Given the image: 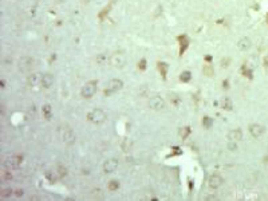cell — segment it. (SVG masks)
I'll use <instances>...</instances> for the list:
<instances>
[{"instance_id":"1","label":"cell","mask_w":268,"mask_h":201,"mask_svg":"<svg viewBox=\"0 0 268 201\" xmlns=\"http://www.w3.org/2000/svg\"><path fill=\"white\" fill-rule=\"evenodd\" d=\"M87 119L90 121L94 125H101L105 122L106 119V113L102 109H94L93 111H90L87 115Z\"/></svg>"},{"instance_id":"2","label":"cell","mask_w":268,"mask_h":201,"mask_svg":"<svg viewBox=\"0 0 268 201\" xmlns=\"http://www.w3.org/2000/svg\"><path fill=\"white\" fill-rule=\"evenodd\" d=\"M123 86V82L121 79H111L109 80V83L106 84V89H105V95L106 97H110L111 94L119 91Z\"/></svg>"},{"instance_id":"3","label":"cell","mask_w":268,"mask_h":201,"mask_svg":"<svg viewBox=\"0 0 268 201\" xmlns=\"http://www.w3.org/2000/svg\"><path fill=\"white\" fill-rule=\"evenodd\" d=\"M22 161H23V157H22V156H11V157H8L6 161H4V168H6L7 170L17 169L22 165Z\"/></svg>"},{"instance_id":"4","label":"cell","mask_w":268,"mask_h":201,"mask_svg":"<svg viewBox=\"0 0 268 201\" xmlns=\"http://www.w3.org/2000/svg\"><path fill=\"white\" fill-rule=\"evenodd\" d=\"M32 67H34V59L30 56H23L17 62V69H19L20 73H28Z\"/></svg>"},{"instance_id":"5","label":"cell","mask_w":268,"mask_h":201,"mask_svg":"<svg viewBox=\"0 0 268 201\" xmlns=\"http://www.w3.org/2000/svg\"><path fill=\"white\" fill-rule=\"evenodd\" d=\"M97 93V82H87L80 90V95L83 98H91Z\"/></svg>"},{"instance_id":"6","label":"cell","mask_w":268,"mask_h":201,"mask_svg":"<svg viewBox=\"0 0 268 201\" xmlns=\"http://www.w3.org/2000/svg\"><path fill=\"white\" fill-rule=\"evenodd\" d=\"M109 62H110V65L114 66V67H122L125 65V62H126V58H125L123 54L115 52V54H113V55L110 56Z\"/></svg>"},{"instance_id":"7","label":"cell","mask_w":268,"mask_h":201,"mask_svg":"<svg viewBox=\"0 0 268 201\" xmlns=\"http://www.w3.org/2000/svg\"><path fill=\"white\" fill-rule=\"evenodd\" d=\"M149 107H150V109H153V110H161V109H164V107H165V101H164V98H161V97H158V95L151 97L150 99H149Z\"/></svg>"},{"instance_id":"8","label":"cell","mask_w":268,"mask_h":201,"mask_svg":"<svg viewBox=\"0 0 268 201\" xmlns=\"http://www.w3.org/2000/svg\"><path fill=\"white\" fill-rule=\"evenodd\" d=\"M118 165H119V162H118V160L117 158H110V160H107L106 162L103 164V172L107 174V173H113V172H115V169L118 168Z\"/></svg>"},{"instance_id":"9","label":"cell","mask_w":268,"mask_h":201,"mask_svg":"<svg viewBox=\"0 0 268 201\" xmlns=\"http://www.w3.org/2000/svg\"><path fill=\"white\" fill-rule=\"evenodd\" d=\"M209 186L212 188V189H217V188H220L223 185V182H224V180H223V177L220 176V174L217 173H213L211 177H209Z\"/></svg>"},{"instance_id":"10","label":"cell","mask_w":268,"mask_h":201,"mask_svg":"<svg viewBox=\"0 0 268 201\" xmlns=\"http://www.w3.org/2000/svg\"><path fill=\"white\" fill-rule=\"evenodd\" d=\"M75 140H77V136H75L74 130L67 127L63 132V142L66 145H73V144H75Z\"/></svg>"},{"instance_id":"11","label":"cell","mask_w":268,"mask_h":201,"mask_svg":"<svg viewBox=\"0 0 268 201\" xmlns=\"http://www.w3.org/2000/svg\"><path fill=\"white\" fill-rule=\"evenodd\" d=\"M249 133H251V136L253 138H259L264 134V126H261L259 123H252L249 126Z\"/></svg>"},{"instance_id":"12","label":"cell","mask_w":268,"mask_h":201,"mask_svg":"<svg viewBox=\"0 0 268 201\" xmlns=\"http://www.w3.org/2000/svg\"><path fill=\"white\" fill-rule=\"evenodd\" d=\"M228 140L235 141V142L243 140V132H241L240 129H232V130L228 133Z\"/></svg>"},{"instance_id":"13","label":"cell","mask_w":268,"mask_h":201,"mask_svg":"<svg viewBox=\"0 0 268 201\" xmlns=\"http://www.w3.org/2000/svg\"><path fill=\"white\" fill-rule=\"evenodd\" d=\"M40 84H42L44 89H50L54 84V77L51 74H44L42 77V79H40Z\"/></svg>"},{"instance_id":"14","label":"cell","mask_w":268,"mask_h":201,"mask_svg":"<svg viewBox=\"0 0 268 201\" xmlns=\"http://www.w3.org/2000/svg\"><path fill=\"white\" fill-rule=\"evenodd\" d=\"M251 46H252V43L248 38H241L237 42V48L240 51H248L251 48Z\"/></svg>"},{"instance_id":"15","label":"cell","mask_w":268,"mask_h":201,"mask_svg":"<svg viewBox=\"0 0 268 201\" xmlns=\"http://www.w3.org/2000/svg\"><path fill=\"white\" fill-rule=\"evenodd\" d=\"M40 79L42 78H39V74L34 73V74L28 75V78H27V83H28V86H36L38 82H40Z\"/></svg>"},{"instance_id":"16","label":"cell","mask_w":268,"mask_h":201,"mask_svg":"<svg viewBox=\"0 0 268 201\" xmlns=\"http://www.w3.org/2000/svg\"><path fill=\"white\" fill-rule=\"evenodd\" d=\"M42 111H43V117L46 118L47 121H48V119H51V117H52V109H51V106H50V105H44Z\"/></svg>"},{"instance_id":"17","label":"cell","mask_w":268,"mask_h":201,"mask_svg":"<svg viewBox=\"0 0 268 201\" xmlns=\"http://www.w3.org/2000/svg\"><path fill=\"white\" fill-rule=\"evenodd\" d=\"M221 107L224 110H232V107H233V105H232V101L229 99V98H223V99H221Z\"/></svg>"},{"instance_id":"18","label":"cell","mask_w":268,"mask_h":201,"mask_svg":"<svg viewBox=\"0 0 268 201\" xmlns=\"http://www.w3.org/2000/svg\"><path fill=\"white\" fill-rule=\"evenodd\" d=\"M107 189H109L110 192H115L119 189V181L117 180H111L109 184H107Z\"/></svg>"},{"instance_id":"19","label":"cell","mask_w":268,"mask_h":201,"mask_svg":"<svg viewBox=\"0 0 268 201\" xmlns=\"http://www.w3.org/2000/svg\"><path fill=\"white\" fill-rule=\"evenodd\" d=\"M168 67H169V66H168L166 63H164V62H160V63H158V70L161 71V74H162V77H164V78L166 77Z\"/></svg>"},{"instance_id":"20","label":"cell","mask_w":268,"mask_h":201,"mask_svg":"<svg viewBox=\"0 0 268 201\" xmlns=\"http://www.w3.org/2000/svg\"><path fill=\"white\" fill-rule=\"evenodd\" d=\"M212 125H213V121H212V118H209V117H205V118L203 119V126H204L205 129H211V127H212Z\"/></svg>"},{"instance_id":"21","label":"cell","mask_w":268,"mask_h":201,"mask_svg":"<svg viewBox=\"0 0 268 201\" xmlns=\"http://www.w3.org/2000/svg\"><path fill=\"white\" fill-rule=\"evenodd\" d=\"M56 173H58V176H59L60 178H63V177L67 176V169L65 166H58L56 168Z\"/></svg>"},{"instance_id":"22","label":"cell","mask_w":268,"mask_h":201,"mask_svg":"<svg viewBox=\"0 0 268 201\" xmlns=\"http://www.w3.org/2000/svg\"><path fill=\"white\" fill-rule=\"evenodd\" d=\"M203 71H204V75H207V77H212L213 75V69H212V66H209V65L204 66Z\"/></svg>"},{"instance_id":"23","label":"cell","mask_w":268,"mask_h":201,"mask_svg":"<svg viewBox=\"0 0 268 201\" xmlns=\"http://www.w3.org/2000/svg\"><path fill=\"white\" fill-rule=\"evenodd\" d=\"M190 78H192L190 71H184V73L181 74V77H180V79L182 80V82H188V80H190Z\"/></svg>"},{"instance_id":"24","label":"cell","mask_w":268,"mask_h":201,"mask_svg":"<svg viewBox=\"0 0 268 201\" xmlns=\"http://www.w3.org/2000/svg\"><path fill=\"white\" fill-rule=\"evenodd\" d=\"M12 193H13V190H11V189H3L0 196H2L3 199H7V197H10V196H12Z\"/></svg>"},{"instance_id":"25","label":"cell","mask_w":268,"mask_h":201,"mask_svg":"<svg viewBox=\"0 0 268 201\" xmlns=\"http://www.w3.org/2000/svg\"><path fill=\"white\" fill-rule=\"evenodd\" d=\"M228 149H229L231 151H236L237 150V144H236L235 141H231L229 145H228Z\"/></svg>"},{"instance_id":"26","label":"cell","mask_w":268,"mask_h":201,"mask_svg":"<svg viewBox=\"0 0 268 201\" xmlns=\"http://www.w3.org/2000/svg\"><path fill=\"white\" fill-rule=\"evenodd\" d=\"M105 59H106L105 55H99V56L97 58V62H98V63H101V65H103L105 63Z\"/></svg>"},{"instance_id":"27","label":"cell","mask_w":268,"mask_h":201,"mask_svg":"<svg viewBox=\"0 0 268 201\" xmlns=\"http://www.w3.org/2000/svg\"><path fill=\"white\" fill-rule=\"evenodd\" d=\"M229 60H231L229 58H227V59H223V60H221V67H228V66H229V65H228V63H229Z\"/></svg>"},{"instance_id":"28","label":"cell","mask_w":268,"mask_h":201,"mask_svg":"<svg viewBox=\"0 0 268 201\" xmlns=\"http://www.w3.org/2000/svg\"><path fill=\"white\" fill-rule=\"evenodd\" d=\"M4 63H6L7 66H10V65H12V58H7L6 60H4Z\"/></svg>"},{"instance_id":"29","label":"cell","mask_w":268,"mask_h":201,"mask_svg":"<svg viewBox=\"0 0 268 201\" xmlns=\"http://www.w3.org/2000/svg\"><path fill=\"white\" fill-rule=\"evenodd\" d=\"M23 194H24L23 190H16V196H19V197H20V196H23Z\"/></svg>"},{"instance_id":"30","label":"cell","mask_w":268,"mask_h":201,"mask_svg":"<svg viewBox=\"0 0 268 201\" xmlns=\"http://www.w3.org/2000/svg\"><path fill=\"white\" fill-rule=\"evenodd\" d=\"M141 69H145V60L141 62Z\"/></svg>"},{"instance_id":"31","label":"cell","mask_w":268,"mask_h":201,"mask_svg":"<svg viewBox=\"0 0 268 201\" xmlns=\"http://www.w3.org/2000/svg\"><path fill=\"white\" fill-rule=\"evenodd\" d=\"M267 22H268V15H267Z\"/></svg>"}]
</instances>
